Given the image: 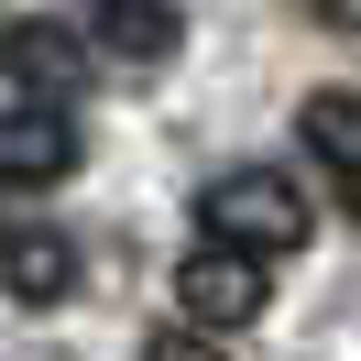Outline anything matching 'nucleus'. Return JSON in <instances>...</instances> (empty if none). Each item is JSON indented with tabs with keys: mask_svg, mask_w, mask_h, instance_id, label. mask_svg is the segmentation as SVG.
<instances>
[{
	"mask_svg": "<svg viewBox=\"0 0 361 361\" xmlns=\"http://www.w3.org/2000/svg\"><path fill=\"white\" fill-rule=\"evenodd\" d=\"M197 230L208 252H241V263H285L307 241V186L274 176V164H230V176L197 186Z\"/></svg>",
	"mask_w": 361,
	"mask_h": 361,
	"instance_id": "obj_1",
	"label": "nucleus"
},
{
	"mask_svg": "<svg viewBox=\"0 0 361 361\" xmlns=\"http://www.w3.org/2000/svg\"><path fill=\"white\" fill-rule=\"evenodd\" d=\"M176 307H186V329H208V339H230V329H252L263 317V263H241V252H186L176 263Z\"/></svg>",
	"mask_w": 361,
	"mask_h": 361,
	"instance_id": "obj_2",
	"label": "nucleus"
},
{
	"mask_svg": "<svg viewBox=\"0 0 361 361\" xmlns=\"http://www.w3.org/2000/svg\"><path fill=\"white\" fill-rule=\"evenodd\" d=\"M0 66H11L23 99L66 110V99L88 88V33H77V23H11V33H0Z\"/></svg>",
	"mask_w": 361,
	"mask_h": 361,
	"instance_id": "obj_3",
	"label": "nucleus"
},
{
	"mask_svg": "<svg viewBox=\"0 0 361 361\" xmlns=\"http://www.w3.org/2000/svg\"><path fill=\"white\" fill-rule=\"evenodd\" d=\"M55 176H77V121L44 110V99H23L0 121V186H55Z\"/></svg>",
	"mask_w": 361,
	"mask_h": 361,
	"instance_id": "obj_4",
	"label": "nucleus"
},
{
	"mask_svg": "<svg viewBox=\"0 0 361 361\" xmlns=\"http://www.w3.org/2000/svg\"><path fill=\"white\" fill-rule=\"evenodd\" d=\"M295 142L317 154V176L361 186V99H350V88H317L307 110H295Z\"/></svg>",
	"mask_w": 361,
	"mask_h": 361,
	"instance_id": "obj_5",
	"label": "nucleus"
},
{
	"mask_svg": "<svg viewBox=\"0 0 361 361\" xmlns=\"http://www.w3.org/2000/svg\"><path fill=\"white\" fill-rule=\"evenodd\" d=\"M99 55H121V66H164L176 55V0H99Z\"/></svg>",
	"mask_w": 361,
	"mask_h": 361,
	"instance_id": "obj_6",
	"label": "nucleus"
},
{
	"mask_svg": "<svg viewBox=\"0 0 361 361\" xmlns=\"http://www.w3.org/2000/svg\"><path fill=\"white\" fill-rule=\"evenodd\" d=\"M0 285L23 295V307H55V295L77 285V252L44 241V230H23V241H0Z\"/></svg>",
	"mask_w": 361,
	"mask_h": 361,
	"instance_id": "obj_7",
	"label": "nucleus"
},
{
	"mask_svg": "<svg viewBox=\"0 0 361 361\" xmlns=\"http://www.w3.org/2000/svg\"><path fill=\"white\" fill-rule=\"evenodd\" d=\"M142 361H230V350H219L208 329H154V339H142Z\"/></svg>",
	"mask_w": 361,
	"mask_h": 361,
	"instance_id": "obj_8",
	"label": "nucleus"
},
{
	"mask_svg": "<svg viewBox=\"0 0 361 361\" xmlns=\"http://www.w3.org/2000/svg\"><path fill=\"white\" fill-rule=\"evenodd\" d=\"M307 11H317L329 33H361V0H307Z\"/></svg>",
	"mask_w": 361,
	"mask_h": 361,
	"instance_id": "obj_9",
	"label": "nucleus"
},
{
	"mask_svg": "<svg viewBox=\"0 0 361 361\" xmlns=\"http://www.w3.org/2000/svg\"><path fill=\"white\" fill-rule=\"evenodd\" d=\"M339 197H350V208H361V186H339Z\"/></svg>",
	"mask_w": 361,
	"mask_h": 361,
	"instance_id": "obj_10",
	"label": "nucleus"
}]
</instances>
